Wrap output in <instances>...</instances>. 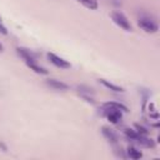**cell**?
Listing matches in <instances>:
<instances>
[{
  "label": "cell",
  "instance_id": "1",
  "mask_svg": "<svg viewBox=\"0 0 160 160\" xmlns=\"http://www.w3.org/2000/svg\"><path fill=\"white\" fill-rule=\"evenodd\" d=\"M138 25H139L144 31L151 32V34H152V32H156V31L159 30L158 24H156L154 20H151L149 16H145V15H141V16L139 18Z\"/></svg>",
  "mask_w": 160,
  "mask_h": 160
},
{
  "label": "cell",
  "instance_id": "2",
  "mask_svg": "<svg viewBox=\"0 0 160 160\" xmlns=\"http://www.w3.org/2000/svg\"><path fill=\"white\" fill-rule=\"evenodd\" d=\"M110 16H111L112 21H114L118 26H120L121 29H124V30H126V31H130V30H131V24H130V21L128 20V18H126L122 12H120V11H112V12L110 14Z\"/></svg>",
  "mask_w": 160,
  "mask_h": 160
},
{
  "label": "cell",
  "instance_id": "3",
  "mask_svg": "<svg viewBox=\"0 0 160 160\" xmlns=\"http://www.w3.org/2000/svg\"><path fill=\"white\" fill-rule=\"evenodd\" d=\"M121 112L122 111H120L118 109H114V108H109V106L102 105V115H105L111 124H119L121 121V118H122V114Z\"/></svg>",
  "mask_w": 160,
  "mask_h": 160
},
{
  "label": "cell",
  "instance_id": "4",
  "mask_svg": "<svg viewBox=\"0 0 160 160\" xmlns=\"http://www.w3.org/2000/svg\"><path fill=\"white\" fill-rule=\"evenodd\" d=\"M48 58H49V60H50L51 64H54L55 66H58L60 69H69L70 68V62L69 61H66L65 59L55 55L54 52H49L48 54Z\"/></svg>",
  "mask_w": 160,
  "mask_h": 160
},
{
  "label": "cell",
  "instance_id": "5",
  "mask_svg": "<svg viewBox=\"0 0 160 160\" xmlns=\"http://www.w3.org/2000/svg\"><path fill=\"white\" fill-rule=\"evenodd\" d=\"M18 54L25 60V62H31V61H36V54L26 48H18L16 49Z\"/></svg>",
  "mask_w": 160,
  "mask_h": 160
},
{
  "label": "cell",
  "instance_id": "6",
  "mask_svg": "<svg viewBox=\"0 0 160 160\" xmlns=\"http://www.w3.org/2000/svg\"><path fill=\"white\" fill-rule=\"evenodd\" d=\"M134 141H135L138 145H140V146H142V148H148V149H152V148L155 146L154 140L150 139V138H148V135H140V134H139Z\"/></svg>",
  "mask_w": 160,
  "mask_h": 160
},
{
  "label": "cell",
  "instance_id": "7",
  "mask_svg": "<svg viewBox=\"0 0 160 160\" xmlns=\"http://www.w3.org/2000/svg\"><path fill=\"white\" fill-rule=\"evenodd\" d=\"M78 91L79 94L89 102H94V91L91 88H88L85 85H79L78 86Z\"/></svg>",
  "mask_w": 160,
  "mask_h": 160
},
{
  "label": "cell",
  "instance_id": "8",
  "mask_svg": "<svg viewBox=\"0 0 160 160\" xmlns=\"http://www.w3.org/2000/svg\"><path fill=\"white\" fill-rule=\"evenodd\" d=\"M101 132H102V135L106 138V140H109L111 144H118L119 138H118L116 132H115L112 129H110V128H108V126H102V128H101Z\"/></svg>",
  "mask_w": 160,
  "mask_h": 160
},
{
  "label": "cell",
  "instance_id": "9",
  "mask_svg": "<svg viewBox=\"0 0 160 160\" xmlns=\"http://www.w3.org/2000/svg\"><path fill=\"white\" fill-rule=\"evenodd\" d=\"M46 84H48L50 88L55 89V90L65 91V90L69 89V85H68V84H65V82H62V81H60V80H56V79H48V80H46Z\"/></svg>",
  "mask_w": 160,
  "mask_h": 160
},
{
  "label": "cell",
  "instance_id": "10",
  "mask_svg": "<svg viewBox=\"0 0 160 160\" xmlns=\"http://www.w3.org/2000/svg\"><path fill=\"white\" fill-rule=\"evenodd\" d=\"M99 81H100V84H102L105 88L110 89L111 91H115V92H122V91H124V89H122L121 86H118V85H115V84H112V82H109V81L105 80V79H100Z\"/></svg>",
  "mask_w": 160,
  "mask_h": 160
},
{
  "label": "cell",
  "instance_id": "11",
  "mask_svg": "<svg viewBox=\"0 0 160 160\" xmlns=\"http://www.w3.org/2000/svg\"><path fill=\"white\" fill-rule=\"evenodd\" d=\"M126 155L130 158V159H134V160H138L140 158H142V154L140 150H138L134 146H129L128 150H126Z\"/></svg>",
  "mask_w": 160,
  "mask_h": 160
},
{
  "label": "cell",
  "instance_id": "12",
  "mask_svg": "<svg viewBox=\"0 0 160 160\" xmlns=\"http://www.w3.org/2000/svg\"><path fill=\"white\" fill-rule=\"evenodd\" d=\"M26 65H28V66H29L31 70H34L35 72H38V74H42V75H46V74H48V70H46V69H44L42 66L38 65V64H36V61L26 62Z\"/></svg>",
  "mask_w": 160,
  "mask_h": 160
},
{
  "label": "cell",
  "instance_id": "13",
  "mask_svg": "<svg viewBox=\"0 0 160 160\" xmlns=\"http://www.w3.org/2000/svg\"><path fill=\"white\" fill-rule=\"evenodd\" d=\"M78 2H80L81 5H84L85 8L90 9V10H96L98 9V0H76Z\"/></svg>",
  "mask_w": 160,
  "mask_h": 160
},
{
  "label": "cell",
  "instance_id": "14",
  "mask_svg": "<svg viewBox=\"0 0 160 160\" xmlns=\"http://www.w3.org/2000/svg\"><path fill=\"white\" fill-rule=\"evenodd\" d=\"M105 106H109V108H114V109H118L120 111H128V108L120 102H116V101H108L104 104Z\"/></svg>",
  "mask_w": 160,
  "mask_h": 160
},
{
  "label": "cell",
  "instance_id": "15",
  "mask_svg": "<svg viewBox=\"0 0 160 160\" xmlns=\"http://www.w3.org/2000/svg\"><path fill=\"white\" fill-rule=\"evenodd\" d=\"M124 135H125L129 140H132V141H134L139 134H138L136 130H134V129H125V130H124Z\"/></svg>",
  "mask_w": 160,
  "mask_h": 160
},
{
  "label": "cell",
  "instance_id": "16",
  "mask_svg": "<svg viewBox=\"0 0 160 160\" xmlns=\"http://www.w3.org/2000/svg\"><path fill=\"white\" fill-rule=\"evenodd\" d=\"M135 129H136V132H138V134H140V135H148V134H149V130H148L146 128H144V126L139 125V124H136V125H135Z\"/></svg>",
  "mask_w": 160,
  "mask_h": 160
},
{
  "label": "cell",
  "instance_id": "17",
  "mask_svg": "<svg viewBox=\"0 0 160 160\" xmlns=\"http://www.w3.org/2000/svg\"><path fill=\"white\" fill-rule=\"evenodd\" d=\"M0 51H2V45L0 44Z\"/></svg>",
  "mask_w": 160,
  "mask_h": 160
},
{
  "label": "cell",
  "instance_id": "18",
  "mask_svg": "<svg viewBox=\"0 0 160 160\" xmlns=\"http://www.w3.org/2000/svg\"><path fill=\"white\" fill-rule=\"evenodd\" d=\"M0 22H1V18H0Z\"/></svg>",
  "mask_w": 160,
  "mask_h": 160
}]
</instances>
